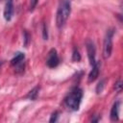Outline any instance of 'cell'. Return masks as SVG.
<instances>
[{"label":"cell","instance_id":"obj_18","mask_svg":"<svg viewBox=\"0 0 123 123\" xmlns=\"http://www.w3.org/2000/svg\"><path fill=\"white\" fill-rule=\"evenodd\" d=\"M1 63H2V62H0V64H1Z\"/></svg>","mask_w":123,"mask_h":123},{"label":"cell","instance_id":"obj_10","mask_svg":"<svg viewBox=\"0 0 123 123\" xmlns=\"http://www.w3.org/2000/svg\"><path fill=\"white\" fill-rule=\"evenodd\" d=\"M38 91H39V87L38 86H36L34 87L32 90H30L28 92V94L26 95V98L30 99V100H36L37 95H38Z\"/></svg>","mask_w":123,"mask_h":123},{"label":"cell","instance_id":"obj_6","mask_svg":"<svg viewBox=\"0 0 123 123\" xmlns=\"http://www.w3.org/2000/svg\"><path fill=\"white\" fill-rule=\"evenodd\" d=\"M13 14V3L12 0H8L4 8V18L7 21H10Z\"/></svg>","mask_w":123,"mask_h":123},{"label":"cell","instance_id":"obj_17","mask_svg":"<svg viewBox=\"0 0 123 123\" xmlns=\"http://www.w3.org/2000/svg\"><path fill=\"white\" fill-rule=\"evenodd\" d=\"M24 40H25L24 41V44L27 45L28 44V41H29V35H28V33L26 31L24 32Z\"/></svg>","mask_w":123,"mask_h":123},{"label":"cell","instance_id":"obj_12","mask_svg":"<svg viewBox=\"0 0 123 123\" xmlns=\"http://www.w3.org/2000/svg\"><path fill=\"white\" fill-rule=\"evenodd\" d=\"M39 0H30V11H34Z\"/></svg>","mask_w":123,"mask_h":123},{"label":"cell","instance_id":"obj_8","mask_svg":"<svg viewBox=\"0 0 123 123\" xmlns=\"http://www.w3.org/2000/svg\"><path fill=\"white\" fill-rule=\"evenodd\" d=\"M119 107H120V102H115L111 110V121H117L119 119Z\"/></svg>","mask_w":123,"mask_h":123},{"label":"cell","instance_id":"obj_15","mask_svg":"<svg viewBox=\"0 0 123 123\" xmlns=\"http://www.w3.org/2000/svg\"><path fill=\"white\" fill-rule=\"evenodd\" d=\"M42 34H43V39H47L48 34H47V28H46L45 23L43 24V27H42Z\"/></svg>","mask_w":123,"mask_h":123},{"label":"cell","instance_id":"obj_11","mask_svg":"<svg viewBox=\"0 0 123 123\" xmlns=\"http://www.w3.org/2000/svg\"><path fill=\"white\" fill-rule=\"evenodd\" d=\"M72 60L74 62H79L81 60V56L79 54V51L77 49H74L73 50V54H72Z\"/></svg>","mask_w":123,"mask_h":123},{"label":"cell","instance_id":"obj_7","mask_svg":"<svg viewBox=\"0 0 123 123\" xmlns=\"http://www.w3.org/2000/svg\"><path fill=\"white\" fill-rule=\"evenodd\" d=\"M99 71H100V62H96L92 65V69L90 70V72L88 74V82L89 83H91L97 79V77L99 75Z\"/></svg>","mask_w":123,"mask_h":123},{"label":"cell","instance_id":"obj_2","mask_svg":"<svg viewBox=\"0 0 123 123\" xmlns=\"http://www.w3.org/2000/svg\"><path fill=\"white\" fill-rule=\"evenodd\" d=\"M83 98V90L80 87H74L64 98L65 106L71 111H78Z\"/></svg>","mask_w":123,"mask_h":123},{"label":"cell","instance_id":"obj_1","mask_svg":"<svg viewBox=\"0 0 123 123\" xmlns=\"http://www.w3.org/2000/svg\"><path fill=\"white\" fill-rule=\"evenodd\" d=\"M71 12L70 0H61L57 13H56V24L58 28H62L67 21Z\"/></svg>","mask_w":123,"mask_h":123},{"label":"cell","instance_id":"obj_5","mask_svg":"<svg viewBox=\"0 0 123 123\" xmlns=\"http://www.w3.org/2000/svg\"><path fill=\"white\" fill-rule=\"evenodd\" d=\"M86 52H87V57H88L89 63H90V65H93L96 62V61H95L96 50H95L94 43L90 39H87L86 42Z\"/></svg>","mask_w":123,"mask_h":123},{"label":"cell","instance_id":"obj_14","mask_svg":"<svg viewBox=\"0 0 123 123\" xmlns=\"http://www.w3.org/2000/svg\"><path fill=\"white\" fill-rule=\"evenodd\" d=\"M114 88H115V90H116L117 92H120V91H121V88H122V83H121V81H120V80H119V81H117V82L115 83Z\"/></svg>","mask_w":123,"mask_h":123},{"label":"cell","instance_id":"obj_4","mask_svg":"<svg viewBox=\"0 0 123 123\" xmlns=\"http://www.w3.org/2000/svg\"><path fill=\"white\" fill-rule=\"evenodd\" d=\"M59 62H60V60H59V57H58L57 50L55 48H52L48 53L47 60H46V64H47L48 67L54 68L59 64Z\"/></svg>","mask_w":123,"mask_h":123},{"label":"cell","instance_id":"obj_9","mask_svg":"<svg viewBox=\"0 0 123 123\" xmlns=\"http://www.w3.org/2000/svg\"><path fill=\"white\" fill-rule=\"evenodd\" d=\"M24 59H25V55H24L23 53H21V52H18V53H16L15 56L11 60V64H12V66H15L16 64H18V63H20L21 62H23Z\"/></svg>","mask_w":123,"mask_h":123},{"label":"cell","instance_id":"obj_16","mask_svg":"<svg viewBox=\"0 0 123 123\" xmlns=\"http://www.w3.org/2000/svg\"><path fill=\"white\" fill-rule=\"evenodd\" d=\"M103 86H104V81H101V82L98 84L97 87H96V91H97V93H100V92L102 91Z\"/></svg>","mask_w":123,"mask_h":123},{"label":"cell","instance_id":"obj_13","mask_svg":"<svg viewBox=\"0 0 123 123\" xmlns=\"http://www.w3.org/2000/svg\"><path fill=\"white\" fill-rule=\"evenodd\" d=\"M58 117H59V112L58 111H55V112H53L52 113V115H51V118H50V122H56L57 120H58Z\"/></svg>","mask_w":123,"mask_h":123},{"label":"cell","instance_id":"obj_3","mask_svg":"<svg viewBox=\"0 0 123 123\" xmlns=\"http://www.w3.org/2000/svg\"><path fill=\"white\" fill-rule=\"evenodd\" d=\"M113 30L111 29L106 33V37L103 44V57L104 59L110 58L112 51V37H113Z\"/></svg>","mask_w":123,"mask_h":123}]
</instances>
